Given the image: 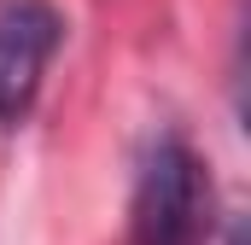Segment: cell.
I'll use <instances>...</instances> for the list:
<instances>
[{"label":"cell","instance_id":"obj_1","mask_svg":"<svg viewBox=\"0 0 251 245\" xmlns=\"http://www.w3.org/2000/svg\"><path fill=\"white\" fill-rule=\"evenodd\" d=\"M210 175L181 134H158L140 158L128 198V245H204Z\"/></svg>","mask_w":251,"mask_h":245},{"label":"cell","instance_id":"obj_2","mask_svg":"<svg viewBox=\"0 0 251 245\" xmlns=\"http://www.w3.org/2000/svg\"><path fill=\"white\" fill-rule=\"evenodd\" d=\"M59 41H64V18L47 0L0 6V122H18L35 105Z\"/></svg>","mask_w":251,"mask_h":245},{"label":"cell","instance_id":"obj_3","mask_svg":"<svg viewBox=\"0 0 251 245\" xmlns=\"http://www.w3.org/2000/svg\"><path fill=\"white\" fill-rule=\"evenodd\" d=\"M228 245H246V222H234V228H228Z\"/></svg>","mask_w":251,"mask_h":245}]
</instances>
